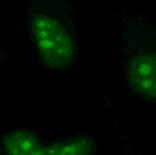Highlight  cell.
Wrapping results in <instances>:
<instances>
[{
  "label": "cell",
  "mask_w": 156,
  "mask_h": 155,
  "mask_svg": "<svg viewBox=\"0 0 156 155\" xmlns=\"http://www.w3.org/2000/svg\"><path fill=\"white\" fill-rule=\"evenodd\" d=\"M27 27L38 62L48 72L64 74L78 60L79 41L71 6L64 1H31Z\"/></svg>",
  "instance_id": "6da1fadb"
},
{
  "label": "cell",
  "mask_w": 156,
  "mask_h": 155,
  "mask_svg": "<svg viewBox=\"0 0 156 155\" xmlns=\"http://www.w3.org/2000/svg\"><path fill=\"white\" fill-rule=\"evenodd\" d=\"M3 143L6 155H46L47 144L29 129L18 128L6 133Z\"/></svg>",
  "instance_id": "3957f363"
},
{
  "label": "cell",
  "mask_w": 156,
  "mask_h": 155,
  "mask_svg": "<svg viewBox=\"0 0 156 155\" xmlns=\"http://www.w3.org/2000/svg\"><path fill=\"white\" fill-rule=\"evenodd\" d=\"M124 74L127 86L136 97L156 101L155 48H133L126 58Z\"/></svg>",
  "instance_id": "7a4b0ae2"
},
{
  "label": "cell",
  "mask_w": 156,
  "mask_h": 155,
  "mask_svg": "<svg viewBox=\"0 0 156 155\" xmlns=\"http://www.w3.org/2000/svg\"><path fill=\"white\" fill-rule=\"evenodd\" d=\"M94 143L91 138L80 136L47 144L46 155H91Z\"/></svg>",
  "instance_id": "277c9868"
}]
</instances>
